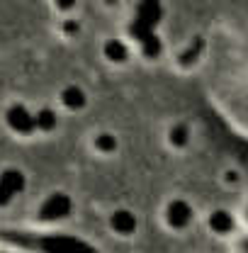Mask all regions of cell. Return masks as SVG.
Returning <instances> with one entry per match:
<instances>
[{
    "label": "cell",
    "instance_id": "cell-1",
    "mask_svg": "<svg viewBox=\"0 0 248 253\" xmlns=\"http://www.w3.org/2000/svg\"><path fill=\"white\" fill-rule=\"evenodd\" d=\"M214 226L224 231V229H229V226H231V219H229L226 214H217V217H214Z\"/></svg>",
    "mask_w": 248,
    "mask_h": 253
}]
</instances>
